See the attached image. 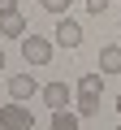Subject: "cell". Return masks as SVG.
<instances>
[{
    "label": "cell",
    "instance_id": "5",
    "mask_svg": "<svg viewBox=\"0 0 121 130\" xmlns=\"http://www.w3.org/2000/svg\"><path fill=\"white\" fill-rule=\"evenodd\" d=\"M69 100H74V95H69L65 83H48V87H43V104H48L52 113H56V108H69Z\"/></svg>",
    "mask_w": 121,
    "mask_h": 130
},
{
    "label": "cell",
    "instance_id": "19",
    "mask_svg": "<svg viewBox=\"0 0 121 130\" xmlns=\"http://www.w3.org/2000/svg\"><path fill=\"white\" fill-rule=\"evenodd\" d=\"M117 130H121V126H117Z\"/></svg>",
    "mask_w": 121,
    "mask_h": 130
},
{
    "label": "cell",
    "instance_id": "4",
    "mask_svg": "<svg viewBox=\"0 0 121 130\" xmlns=\"http://www.w3.org/2000/svg\"><path fill=\"white\" fill-rule=\"evenodd\" d=\"M52 39H56L61 48H78V43H82V26H78L74 18H61V22H56V35H52Z\"/></svg>",
    "mask_w": 121,
    "mask_h": 130
},
{
    "label": "cell",
    "instance_id": "12",
    "mask_svg": "<svg viewBox=\"0 0 121 130\" xmlns=\"http://www.w3.org/2000/svg\"><path fill=\"white\" fill-rule=\"evenodd\" d=\"M108 5H112V0H87V13H91V18H99Z\"/></svg>",
    "mask_w": 121,
    "mask_h": 130
},
{
    "label": "cell",
    "instance_id": "15",
    "mask_svg": "<svg viewBox=\"0 0 121 130\" xmlns=\"http://www.w3.org/2000/svg\"><path fill=\"white\" fill-rule=\"evenodd\" d=\"M117 113H121V100H117Z\"/></svg>",
    "mask_w": 121,
    "mask_h": 130
},
{
    "label": "cell",
    "instance_id": "9",
    "mask_svg": "<svg viewBox=\"0 0 121 130\" xmlns=\"http://www.w3.org/2000/svg\"><path fill=\"white\" fill-rule=\"evenodd\" d=\"M78 91H87V95H104V74L95 70V74H82L78 78Z\"/></svg>",
    "mask_w": 121,
    "mask_h": 130
},
{
    "label": "cell",
    "instance_id": "18",
    "mask_svg": "<svg viewBox=\"0 0 121 130\" xmlns=\"http://www.w3.org/2000/svg\"><path fill=\"white\" fill-rule=\"evenodd\" d=\"M117 5H121V0H117Z\"/></svg>",
    "mask_w": 121,
    "mask_h": 130
},
{
    "label": "cell",
    "instance_id": "16",
    "mask_svg": "<svg viewBox=\"0 0 121 130\" xmlns=\"http://www.w3.org/2000/svg\"><path fill=\"white\" fill-rule=\"evenodd\" d=\"M39 5H43V0H39Z\"/></svg>",
    "mask_w": 121,
    "mask_h": 130
},
{
    "label": "cell",
    "instance_id": "17",
    "mask_svg": "<svg viewBox=\"0 0 121 130\" xmlns=\"http://www.w3.org/2000/svg\"><path fill=\"white\" fill-rule=\"evenodd\" d=\"M0 108H5V104H0Z\"/></svg>",
    "mask_w": 121,
    "mask_h": 130
},
{
    "label": "cell",
    "instance_id": "3",
    "mask_svg": "<svg viewBox=\"0 0 121 130\" xmlns=\"http://www.w3.org/2000/svg\"><path fill=\"white\" fill-rule=\"evenodd\" d=\"M39 91H43V87H39L35 74H13V78H9V95H13V100H30V95H39Z\"/></svg>",
    "mask_w": 121,
    "mask_h": 130
},
{
    "label": "cell",
    "instance_id": "7",
    "mask_svg": "<svg viewBox=\"0 0 121 130\" xmlns=\"http://www.w3.org/2000/svg\"><path fill=\"white\" fill-rule=\"evenodd\" d=\"M99 74H121V43H108L99 52Z\"/></svg>",
    "mask_w": 121,
    "mask_h": 130
},
{
    "label": "cell",
    "instance_id": "14",
    "mask_svg": "<svg viewBox=\"0 0 121 130\" xmlns=\"http://www.w3.org/2000/svg\"><path fill=\"white\" fill-rule=\"evenodd\" d=\"M0 70H5V48H0Z\"/></svg>",
    "mask_w": 121,
    "mask_h": 130
},
{
    "label": "cell",
    "instance_id": "2",
    "mask_svg": "<svg viewBox=\"0 0 121 130\" xmlns=\"http://www.w3.org/2000/svg\"><path fill=\"white\" fill-rule=\"evenodd\" d=\"M22 56H26V65H48L52 61V39H43V35H22Z\"/></svg>",
    "mask_w": 121,
    "mask_h": 130
},
{
    "label": "cell",
    "instance_id": "10",
    "mask_svg": "<svg viewBox=\"0 0 121 130\" xmlns=\"http://www.w3.org/2000/svg\"><path fill=\"white\" fill-rule=\"evenodd\" d=\"M52 130H78V113L56 108V113H52Z\"/></svg>",
    "mask_w": 121,
    "mask_h": 130
},
{
    "label": "cell",
    "instance_id": "6",
    "mask_svg": "<svg viewBox=\"0 0 121 130\" xmlns=\"http://www.w3.org/2000/svg\"><path fill=\"white\" fill-rule=\"evenodd\" d=\"M0 35H5V39H22V35H26V18H22L17 9L0 13Z\"/></svg>",
    "mask_w": 121,
    "mask_h": 130
},
{
    "label": "cell",
    "instance_id": "8",
    "mask_svg": "<svg viewBox=\"0 0 121 130\" xmlns=\"http://www.w3.org/2000/svg\"><path fill=\"white\" fill-rule=\"evenodd\" d=\"M99 100H104V95H87V91H78L74 113H78V117H95V113H99Z\"/></svg>",
    "mask_w": 121,
    "mask_h": 130
},
{
    "label": "cell",
    "instance_id": "1",
    "mask_svg": "<svg viewBox=\"0 0 121 130\" xmlns=\"http://www.w3.org/2000/svg\"><path fill=\"white\" fill-rule=\"evenodd\" d=\"M0 130H35V113L26 100H9L0 108Z\"/></svg>",
    "mask_w": 121,
    "mask_h": 130
},
{
    "label": "cell",
    "instance_id": "13",
    "mask_svg": "<svg viewBox=\"0 0 121 130\" xmlns=\"http://www.w3.org/2000/svg\"><path fill=\"white\" fill-rule=\"evenodd\" d=\"M9 9H17V5H13V0H0V13H9Z\"/></svg>",
    "mask_w": 121,
    "mask_h": 130
},
{
    "label": "cell",
    "instance_id": "11",
    "mask_svg": "<svg viewBox=\"0 0 121 130\" xmlns=\"http://www.w3.org/2000/svg\"><path fill=\"white\" fill-rule=\"evenodd\" d=\"M69 5H74V0H43V9H48V13H56V18H65V9H69Z\"/></svg>",
    "mask_w": 121,
    "mask_h": 130
}]
</instances>
